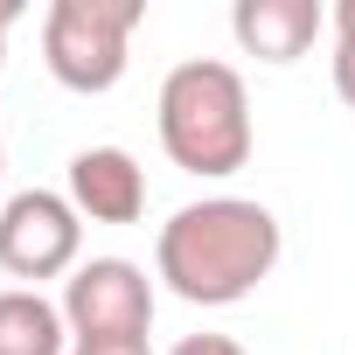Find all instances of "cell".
<instances>
[{"label": "cell", "instance_id": "6da1fadb", "mask_svg": "<svg viewBox=\"0 0 355 355\" xmlns=\"http://www.w3.org/2000/svg\"><path fill=\"white\" fill-rule=\"evenodd\" d=\"M286 230L265 202L251 196H202L174 209L153 244V272L167 279L174 300L189 306H237L279 272Z\"/></svg>", "mask_w": 355, "mask_h": 355}, {"label": "cell", "instance_id": "7a4b0ae2", "mask_svg": "<svg viewBox=\"0 0 355 355\" xmlns=\"http://www.w3.org/2000/svg\"><path fill=\"white\" fill-rule=\"evenodd\" d=\"M160 146L182 174H202V182H223L237 174L258 146L251 125V91L230 63L216 56H189L160 77Z\"/></svg>", "mask_w": 355, "mask_h": 355}, {"label": "cell", "instance_id": "3957f363", "mask_svg": "<svg viewBox=\"0 0 355 355\" xmlns=\"http://www.w3.org/2000/svg\"><path fill=\"white\" fill-rule=\"evenodd\" d=\"M146 21L139 0H56L42 15V63L63 91L105 98L132 63V28Z\"/></svg>", "mask_w": 355, "mask_h": 355}, {"label": "cell", "instance_id": "277c9868", "mask_svg": "<svg viewBox=\"0 0 355 355\" xmlns=\"http://www.w3.org/2000/svg\"><path fill=\"white\" fill-rule=\"evenodd\" d=\"M84 265V216L70 196L56 189H21L0 202V272L42 286V279H70Z\"/></svg>", "mask_w": 355, "mask_h": 355}, {"label": "cell", "instance_id": "5b68a950", "mask_svg": "<svg viewBox=\"0 0 355 355\" xmlns=\"http://www.w3.org/2000/svg\"><path fill=\"white\" fill-rule=\"evenodd\" d=\"M63 320L70 341H119V334H146L153 327V279L132 258H84L63 279Z\"/></svg>", "mask_w": 355, "mask_h": 355}, {"label": "cell", "instance_id": "8992f818", "mask_svg": "<svg viewBox=\"0 0 355 355\" xmlns=\"http://www.w3.org/2000/svg\"><path fill=\"white\" fill-rule=\"evenodd\" d=\"M70 202L91 223H139L146 216V167L125 146H84L70 160Z\"/></svg>", "mask_w": 355, "mask_h": 355}, {"label": "cell", "instance_id": "52a82bcc", "mask_svg": "<svg viewBox=\"0 0 355 355\" xmlns=\"http://www.w3.org/2000/svg\"><path fill=\"white\" fill-rule=\"evenodd\" d=\"M320 28H327L320 0H237L230 8V35L258 63H300L320 42Z\"/></svg>", "mask_w": 355, "mask_h": 355}, {"label": "cell", "instance_id": "ba28073f", "mask_svg": "<svg viewBox=\"0 0 355 355\" xmlns=\"http://www.w3.org/2000/svg\"><path fill=\"white\" fill-rule=\"evenodd\" d=\"M0 355H70V320L35 286L0 293Z\"/></svg>", "mask_w": 355, "mask_h": 355}, {"label": "cell", "instance_id": "9c48e42d", "mask_svg": "<svg viewBox=\"0 0 355 355\" xmlns=\"http://www.w3.org/2000/svg\"><path fill=\"white\" fill-rule=\"evenodd\" d=\"M334 98L355 112V0L334 8Z\"/></svg>", "mask_w": 355, "mask_h": 355}, {"label": "cell", "instance_id": "30bf717a", "mask_svg": "<svg viewBox=\"0 0 355 355\" xmlns=\"http://www.w3.org/2000/svg\"><path fill=\"white\" fill-rule=\"evenodd\" d=\"M167 355H244V341H230V334H182Z\"/></svg>", "mask_w": 355, "mask_h": 355}, {"label": "cell", "instance_id": "8fae6325", "mask_svg": "<svg viewBox=\"0 0 355 355\" xmlns=\"http://www.w3.org/2000/svg\"><path fill=\"white\" fill-rule=\"evenodd\" d=\"M70 355H153L146 334H119V341H70Z\"/></svg>", "mask_w": 355, "mask_h": 355}, {"label": "cell", "instance_id": "7c38bea8", "mask_svg": "<svg viewBox=\"0 0 355 355\" xmlns=\"http://www.w3.org/2000/svg\"><path fill=\"white\" fill-rule=\"evenodd\" d=\"M21 21V8H15V0H0V70H8V28Z\"/></svg>", "mask_w": 355, "mask_h": 355}, {"label": "cell", "instance_id": "4fadbf2b", "mask_svg": "<svg viewBox=\"0 0 355 355\" xmlns=\"http://www.w3.org/2000/svg\"><path fill=\"white\" fill-rule=\"evenodd\" d=\"M0 167H8V146H0Z\"/></svg>", "mask_w": 355, "mask_h": 355}]
</instances>
